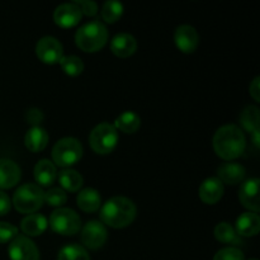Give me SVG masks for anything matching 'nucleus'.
<instances>
[{"instance_id": "e433bc0d", "label": "nucleus", "mask_w": 260, "mask_h": 260, "mask_svg": "<svg viewBox=\"0 0 260 260\" xmlns=\"http://www.w3.org/2000/svg\"><path fill=\"white\" fill-rule=\"evenodd\" d=\"M251 137H253V142H254V145H255L256 147H259L260 146V139H259V131H255V132H253V134H251Z\"/></svg>"}, {"instance_id": "393cba45", "label": "nucleus", "mask_w": 260, "mask_h": 260, "mask_svg": "<svg viewBox=\"0 0 260 260\" xmlns=\"http://www.w3.org/2000/svg\"><path fill=\"white\" fill-rule=\"evenodd\" d=\"M215 238L217 239L220 243L230 244V245H239L241 244L240 236L236 234L235 229L228 222H220L215 228Z\"/></svg>"}, {"instance_id": "6e6552de", "label": "nucleus", "mask_w": 260, "mask_h": 260, "mask_svg": "<svg viewBox=\"0 0 260 260\" xmlns=\"http://www.w3.org/2000/svg\"><path fill=\"white\" fill-rule=\"evenodd\" d=\"M10 260H40V250L37 245L25 235H17L10 241Z\"/></svg>"}, {"instance_id": "f704fd0d", "label": "nucleus", "mask_w": 260, "mask_h": 260, "mask_svg": "<svg viewBox=\"0 0 260 260\" xmlns=\"http://www.w3.org/2000/svg\"><path fill=\"white\" fill-rule=\"evenodd\" d=\"M259 81H260V78H259V76H256V78L254 79L253 81H251L250 86H249V93H250V95L253 96V99L256 102V103H259V102H260Z\"/></svg>"}, {"instance_id": "7ed1b4c3", "label": "nucleus", "mask_w": 260, "mask_h": 260, "mask_svg": "<svg viewBox=\"0 0 260 260\" xmlns=\"http://www.w3.org/2000/svg\"><path fill=\"white\" fill-rule=\"evenodd\" d=\"M108 41V30L99 20H91L81 25L75 33V43L84 52H98Z\"/></svg>"}, {"instance_id": "1a4fd4ad", "label": "nucleus", "mask_w": 260, "mask_h": 260, "mask_svg": "<svg viewBox=\"0 0 260 260\" xmlns=\"http://www.w3.org/2000/svg\"><path fill=\"white\" fill-rule=\"evenodd\" d=\"M36 55L43 63L53 65V63L60 62L61 58L63 57V47L57 38L47 36V37L41 38L37 42Z\"/></svg>"}, {"instance_id": "5701e85b", "label": "nucleus", "mask_w": 260, "mask_h": 260, "mask_svg": "<svg viewBox=\"0 0 260 260\" xmlns=\"http://www.w3.org/2000/svg\"><path fill=\"white\" fill-rule=\"evenodd\" d=\"M58 182L63 190L68 192H78L83 187V177L80 173L73 169H63L58 173Z\"/></svg>"}, {"instance_id": "9b49d317", "label": "nucleus", "mask_w": 260, "mask_h": 260, "mask_svg": "<svg viewBox=\"0 0 260 260\" xmlns=\"http://www.w3.org/2000/svg\"><path fill=\"white\" fill-rule=\"evenodd\" d=\"M174 41L183 53H193L200 45V35L192 25L183 24L175 29Z\"/></svg>"}, {"instance_id": "39448f33", "label": "nucleus", "mask_w": 260, "mask_h": 260, "mask_svg": "<svg viewBox=\"0 0 260 260\" xmlns=\"http://www.w3.org/2000/svg\"><path fill=\"white\" fill-rule=\"evenodd\" d=\"M89 144L96 154L106 155L112 152L118 144V132L116 127L108 122L95 126L89 135Z\"/></svg>"}, {"instance_id": "c9c22d12", "label": "nucleus", "mask_w": 260, "mask_h": 260, "mask_svg": "<svg viewBox=\"0 0 260 260\" xmlns=\"http://www.w3.org/2000/svg\"><path fill=\"white\" fill-rule=\"evenodd\" d=\"M10 211V200L7 193L0 190V216L7 215Z\"/></svg>"}, {"instance_id": "72a5a7b5", "label": "nucleus", "mask_w": 260, "mask_h": 260, "mask_svg": "<svg viewBox=\"0 0 260 260\" xmlns=\"http://www.w3.org/2000/svg\"><path fill=\"white\" fill-rule=\"evenodd\" d=\"M25 119L33 127H38V124L43 121V113L37 108H32L25 113Z\"/></svg>"}, {"instance_id": "2f4dec72", "label": "nucleus", "mask_w": 260, "mask_h": 260, "mask_svg": "<svg viewBox=\"0 0 260 260\" xmlns=\"http://www.w3.org/2000/svg\"><path fill=\"white\" fill-rule=\"evenodd\" d=\"M18 235V229L9 222H0V244L12 241Z\"/></svg>"}, {"instance_id": "0eeeda50", "label": "nucleus", "mask_w": 260, "mask_h": 260, "mask_svg": "<svg viewBox=\"0 0 260 260\" xmlns=\"http://www.w3.org/2000/svg\"><path fill=\"white\" fill-rule=\"evenodd\" d=\"M50 226L58 235L74 236L80 231L81 220L71 208H57L51 213Z\"/></svg>"}, {"instance_id": "f8f14e48", "label": "nucleus", "mask_w": 260, "mask_h": 260, "mask_svg": "<svg viewBox=\"0 0 260 260\" xmlns=\"http://www.w3.org/2000/svg\"><path fill=\"white\" fill-rule=\"evenodd\" d=\"M259 183L258 178H251L245 180L239 190V200L241 205L254 213H258L260 211Z\"/></svg>"}, {"instance_id": "a878e982", "label": "nucleus", "mask_w": 260, "mask_h": 260, "mask_svg": "<svg viewBox=\"0 0 260 260\" xmlns=\"http://www.w3.org/2000/svg\"><path fill=\"white\" fill-rule=\"evenodd\" d=\"M240 123L249 134L259 131V108L255 106H248L240 114Z\"/></svg>"}, {"instance_id": "b1692460", "label": "nucleus", "mask_w": 260, "mask_h": 260, "mask_svg": "<svg viewBox=\"0 0 260 260\" xmlns=\"http://www.w3.org/2000/svg\"><path fill=\"white\" fill-rule=\"evenodd\" d=\"M113 126L116 127V129H119L124 134H135L141 126V119H140L139 114L128 111L117 117Z\"/></svg>"}, {"instance_id": "9d476101", "label": "nucleus", "mask_w": 260, "mask_h": 260, "mask_svg": "<svg viewBox=\"0 0 260 260\" xmlns=\"http://www.w3.org/2000/svg\"><path fill=\"white\" fill-rule=\"evenodd\" d=\"M81 243L90 250H98L108 239L107 229L101 221H89L81 230Z\"/></svg>"}, {"instance_id": "412c9836", "label": "nucleus", "mask_w": 260, "mask_h": 260, "mask_svg": "<svg viewBox=\"0 0 260 260\" xmlns=\"http://www.w3.org/2000/svg\"><path fill=\"white\" fill-rule=\"evenodd\" d=\"M76 203L78 207L84 212H96L101 208L102 198L98 190L93 189V188H85V189L80 190L76 198Z\"/></svg>"}, {"instance_id": "4468645a", "label": "nucleus", "mask_w": 260, "mask_h": 260, "mask_svg": "<svg viewBox=\"0 0 260 260\" xmlns=\"http://www.w3.org/2000/svg\"><path fill=\"white\" fill-rule=\"evenodd\" d=\"M22 170L19 165L9 159H0V189H9L19 183Z\"/></svg>"}, {"instance_id": "f257e3e1", "label": "nucleus", "mask_w": 260, "mask_h": 260, "mask_svg": "<svg viewBox=\"0 0 260 260\" xmlns=\"http://www.w3.org/2000/svg\"><path fill=\"white\" fill-rule=\"evenodd\" d=\"M246 147V139L243 129L236 124H225L213 136V150L223 160L238 159Z\"/></svg>"}, {"instance_id": "a211bd4d", "label": "nucleus", "mask_w": 260, "mask_h": 260, "mask_svg": "<svg viewBox=\"0 0 260 260\" xmlns=\"http://www.w3.org/2000/svg\"><path fill=\"white\" fill-rule=\"evenodd\" d=\"M260 230V217L258 213L245 212L240 215L236 220L235 231L239 236L251 238L256 236Z\"/></svg>"}, {"instance_id": "2eb2a0df", "label": "nucleus", "mask_w": 260, "mask_h": 260, "mask_svg": "<svg viewBox=\"0 0 260 260\" xmlns=\"http://www.w3.org/2000/svg\"><path fill=\"white\" fill-rule=\"evenodd\" d=\"M137 50V41L129 33H118L111 42V51L117 57L126 58L134 55Z\"/></svg>"}, {"instance_id": "423d86ee", "label": "nucleus", "mask_w": 260, "mask_h": 260, "mask_svg": "<svg viewBox=\"0 0 260 260\" xmlns=\"http://www.w3.org/2000/svg\"><path fill=\"white\" fill-rule=\"evenodd\" d=\"M83 156V146L74 137L58 140L52 149L53 164L60 168H69L76 164Z\"/></svg>"}, {"instance_id": "f03ea898", "label": "nucleus", "mask_w": 260, "mask_h": 260, "mask_svg": "<svg viewBox=\"0 0 260 260\" xmlns=\"http://www.w3.org/2000/svg\"><path fill=\"white\" fill-rule=\"evenodd\" d=\"M137 208L131 200L126 197H113L107 201L101 210L103 225L113 229H123L131 225L136 218Z\"/></svg>"}, {"instance_id": "aec40b11", "label": "nucleus", "mask_w": 260, "mask_h": 260, "mask_svg": "<svg viewBox=\"0 0 260 260\" xmlns=\"http://www.w3.org/2000/svg\"><path fill=\"white\" fill-rule=\"evenodd\" d=\"M47 225L48 222L45 216L40 215V213H32L23 218L20 222V229L27 238L28 236H40L45 233Z\"/></svg>"}, {"instance_id": "4be33fe9", "label": "nucleus", "mask_w": 260, "mask_h": 260, "mask_svg": "<svg viewBox=\"0 0 260 260\" xmlns=\"http://www.w3.org/2000/svg\"><path fill=\"white\" fill-rule=\"evenodd\" d=\"M48 144V134L41 127H32L24 136V145L29 151L40 152Z\"/></svg>"}, {"instance_id": "6ab92c4d", "label": "nucleus", "mask_w": 260, "mask_h": 260, "mask_svg": "<svg viewBox=\"0 0 260 260\" xmlns=\"http://www.w3.org/2000/svg\"><path fill=\"white\" fill-rule=\"evenodd\" d=\"M35 179L41 187H50L55 183L57 178V170L56 165L47 159H42L36 164L35 170H33Z\"/></svg>"}, {"instance_id": "bb28decb", "label": "nucleus", "mask_w": 260, "mask_h": 260, "mask_svg": "<svg viewBox=\"0 0 260 260\" xmlns=\"http://www.w3.org/2000/svg\"><path fill=\"white\" fill-rule=\"evenodd\" d=\"M57 260H90L85 248L78 244H69L58 253Z\"/></svg>"}, {"instance_id": "dca6fc26", "label": "nucleus", "mask_w": 260, "mask_h": 260, "mask_svg": "<svg viewBox=\"0 0 260 260\" xmlns=\"http://www.w3.org/2000/svg\"><path fill=\"white\" fill-rule=\"evenodd\" d=\"M198 194L206 205H216L223 196V184L218 178H208L201 184Z\"/></svg>"}, {"instance_id": "ddd939ff", "label": "nucleus", "mask_w": 260, "mask_h": 260, "mask_svg": "<svg viewBox=\"0 0 260 260\" xmlns=\"http://www.w3.org/2000/svg\"><path fill=\"white\" fill-rule=\"evenodd\" d=\"M81 17H83L81 10L74 3L61 4L60 7L56 8L55 13H53V20L61 28L75 27L81 20Z\"/></svg>"}, {"instance_id": "cd10ccee", "label": "nucleus", "mask_w": 260, "mask_h": 260, "mask_svg": "<svg viewBox=\"0 0 260 260\" xmlns=\"http://www.w3.org/2000/svg\"><path fill=\"white\" fill-rule=\"evenodd\" d=\"M58 63L63 73L69 76H78L84 71V63L78 56H63Z\"/></svg>"}, {"instance_id": "473e14b6", "label": "nucleus", "mask_w": 260, "mask_h": 260, "mask_svg": "<svg viewBox=\"0 0 260 260\" xmlns=\"http://www.w3.org/2000/svg\"><path fill=\"white\" fill-rule=\"evenodd\" d=\"M74 4L78 5L79 9L81 10V14H85L88 17H94L98 13V4L91 0H75Z\"/></svg>"}, {"instance_id": "c756f323", "label": "nucleus", "mask_w": 260, "mask_h": 260, "mask_svg": "<svg viewBox=\"0 0 260 260\" xmlns=\"http://www.w3.org/2000/svg\"><path fill=\"white\" fill-rule=\"evenodd\" d=\"M43 200L47 203L48 206H52V207H61L62 205H65L66 200H68V196L66 192L62 188H51L47 192H45L43 196Z\"/></svg>"}, {"instance_id": "20e7f679", "label": "nucleus", "mask_w": 260, "mask_h": 260, "mask_svg": "<svg viewBox=\"0 0 260 260\" xmlns=\"http://www.w3.org/2000/svg\"><path fill=\"white\" fill-rule=\"evenodd\" d=\"M43 196H45V192L40 185L27 183V184L20 185L15 190L14 196H13V205L18 212L32 215V213L37 212L45 203Z\"/></svg>"}, {"instance_id": "c85d7f7f", "label": "nucleus", "mask_w": 260, "mask_h": 260, "mask_svg": "<svg viewBox=\"0 0 260 260\" xmlns=\"http://www.w3.org/2000/svg\"><path fill=\"white\" fill-rule=\"evenodd\" d=\"M123 14V5L119 2H106L102 8V18L104 22L116 23Z\"/></svg>"}, {"instance_id": "7c9ffc66", "label": "nucleus", "mask_w": 260, "mask_h": 260, "mask_svg": "<svg viewBox=\"0 0 260 260\" xmlns=\"http://www.w3.org/2000/svg\"><path fill=\"white\" fill-rule=\"evenodd\" d=\"M213 260H245V258H244V253L240 249L230 246V248L218 250Z\"/></svg>"}, {"instance_id": "f3484780", "label": "nucleus", "mask_w": 260, "mask_h": 260, "mask_svg": "<svg viewBox=\"0 0 260 260\" xmlns=\"http://www.w3.org/2000/svg\"><path fill=\"white\" fill-rule=\"evenodd\" d=\"M217 174L222 184L225 183L229 185H236L243 182L246 175V170L238 162H223L217 169Z\"/></svg>"}, {"instance_id": "4c0bfd02", "label": "nucleus", "mask_w": 260, "mask_h": 260, "mask_svg": "<svg viewBox=\"0 0 260 260\" xmlns=\"http://www.w3.org/2000/svg\"><path fill=\"white\" fill-rule=\"evenodd\" d=\"M249 260H258V259H249Z\"/></svg>"}]
</instances>
